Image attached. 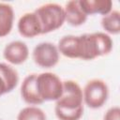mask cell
I'll list each match as a JSON object with an SVG mask.
<instances>
[{"mask_svg": "<svg viewBox=\"0 0 120 120\" xmlns=\"http://www.w3.org/2000/svg\"><path fill=\"white\" fill-rule=\"evenodd\" d=\"M80 59L93 60L107 55L112 50L113 42L105 32H94L80 35Z\"/></svg>", "mask_w": 120, "mask_h": 120, "instance_id": "1", "label": "cell"}, {"mask_svg": "<svg viewBox=\"0 0 120 120\" xmlns=\"http://www.w3.org/2000/svg\"><path fill=\"white\" fill-rule=\"evenodd\" d=\"M34 12L40 22L41 35L57 30L65 22L64 7L57 3L43 4L37 8Z\"/></svg>", "mask_w": 120, "mask_h": 120, "instance_id": "2", "label": "cell"}, {"mask_svg": "<svg viewBox=\"0 0 120 120\" xmlns=\"http://www.w3.org/2000/svg\"><path fill=\"white\" fill-rule=\"evenodd\" d=\"M36 87L43 102L56 101L62 95L63 82L55 73L42 72L37 74Z\"/></svg>", "mask_w": 120, "mask_h": 120, "instance_id": "3", "label": "cell"}, {"mask_svg": "<svg viewBox=\"0 0 120 120\" xmlns=\"http://www.w3.org/2000/svg\"><path fill=\"white\" fill-rule=\"evenodd\" d=\"M109 97V87L101 79H92L82 89L83 102L92 109L102 107Z\"/></svg>", "mask_w": 120, "mask_h": 120, "instance_id": "4", "label": "cell"}, {"mask_svg": "<svg viewBox=\"0 0 120 120\" xmlns=\"http://www.w3.org/2000/svg\"><path fill=\"white\" fill-rule=\"evenodd\" d=\"M82 89L80 84L73 80L63 82V92L55 101V106L66 109H76L83 106Z\"/></svg>", "mask_w": 120, "mask_h": 120, "instance_id": "5", "label": "cell"}, {"mask_svg": "<svg viewBox=\"0 0 120 120\" xmlns=\"http://www.w3.org/2000/svg\"><path fill=\"white\" fill-rule=\"evenodd\" d=\"M59 51L57 46L52 42L44 41L37 44L32 52L34 62L40 68H53L59 62Z\"/></svg>", "mask_w": 120, "mask_h": 120, "instance_id": "6", "label": "cell"}, {"mask_svg": "<svg viewBox=\"0 0 120 120\" xmlns=\"http://www.w3.org/2000/svg\"><path fill=\"white\" fill-rule=\"evenodd\" d=\"M3 56L9 64L21 65L24 63L29 56V49L25 42L22 40H13L8 43L3 51Z\"/></svg>", "mask_w": 120, "mask_h": 120, "instance_id": "7", "label": "cell"}, {"mask_svg": "<svg viewBox=\"0 0 120 120\" xmlns=\"http://www.w3.org/2000/svg\"><path fill=\"white\" fill-rule=\"evenodd\" d=\"M17 28L20 35L23 38H32L41 35L40 22L34 11L23 13L17 22Z\"/></svg>", "mask_w": 120, "mask_h": 120, "instance_id": "8", "label": "cell"}, {"mask_svg": "<svg viewBox=\"0 0 120 120\" xmlns=\"http://www.w3.org/2000/svg\"><path fill=\"white\" fill-rule=\"evenodd\" d=\"M19 82V74L10 65L0 62V97L11 92Z\"/></svg>", "mask_w": 120, "mask_h": 120, "instance_id": "9", "label": "cell"}, {"mask_svg": "<svg viewBox=\"0 0 120 120\" xmlns=\"http://www.w3.org/2000/svg\"><path fill=\"white\" fill-rule=\"evenodd\" d=\"M36 73H31L27 75L22 84H21V97L29 105H39L42 104L43 101L39 98L38 94V90L36 87Z\"/></svg>", "mask_w": 120, "mask_h": 120, "instance_id": "10", "label": "cell"}, {"mask_svg": "<svg viewBox=\"0 0 120 120\" xmlns=\"http://www.w3.org/2000/svg\"><path fill=\"white\" fill-rule=\"evenodd\" d=\"M59 53L68 58H78L80 59V36L67 35L62 37L57 44Z\"/></svg>", "mask_w": 120, "mask_h": 120, "instance_id": "11", "label": "cell"}, {"mask_svg": "<svg viewBox=\"0 0 120 120\" xmlns=\"http://www.w3.org/2000/svg\"><path fill=\"white\" fill-rule=\"evenodd\" d=\"M65 22L71 26H80L87 20V15L82 9L79 0H71L66 3L64 7Z\"/></svg>", "mask_w": 120, "mask_h": 120, "instance_id": "12", "label": "cell"}, {"mask_svg": "<svg viewBox=\"0 0 120 120\" xmlns=\"http://www.w3.org/2000/svg\"><path fill=\"white\" fill-rule=\"evenodd\" d=\"M79 3L87 16L94 14L104 16L112 9V2L111 0H79Z\"/></svg>", "mask_w": 120, "mask_h": 120, "instance_id": "13", "label": "cell"}, {"mask_svg": "<svg viewBox=\"0 0 120 120\" xmlns=\"http://www.w3.org/2000/svg\"><path fill=\"white\" fill-rule=\"evenodd\" d=\"M14 9L11 5L0 2V38L8 36L13 27Z\"/></svg>", "mask_w": 120, "mask_h": 120, "instance_id": "14", "label": "cell"}, {"mask_svg": "<svg viewBox=\"0 0 120 120\" xmlns=\"http://www.w3.org/2000/svg\"><path fill=\"white\" fill-rule=\"evenodd\" d=\"M101 27L106 34L117 35L120 33V12L116 9H112L108 14L102 16Z\"/></svg>", "mask_w": 120, "mask_h": 120, "instance_id": "15", "label": "cell"}, {"mask_svg": "<svg viewBox=\"0 0 120 120\" xmlns=\"http://www.w3.org/2000/svg\"><path fill=\"white\" fill-rule=\"evenodd\" d=\"M17 120H47V116L45 112L39 107L29 105L18 112Z\"/></svg>", "mask_w": 120, "mask_h": 120, "instance_id": "16", "label": "cell"}, {"mask_svg": "<svg viewBox=\"0 0 120 120\" xmlns=\"http://www.w3.org/2000/svg\"><path fill=\"white\" fill-rule=\"evenodd\" d=\"M54 113L59 120H79L83 114V106L76 109H66L54 106Z\"/></svg>", "mask_w": 120, "mask_h": 120, "instance_id": "17", "label": "cell"}, {"mask_svg": "<svg viewBox=\"0 0 120 120\" xmlns=\"http://www.w3.org/2000/svg\"><path fill=\"white\" fill-rule=\"evenodd\" d=\"M103 120H120V108L113 106L108 109L103 116Z\"/></svg>", "mask_w": 120, "mask_h": 120, "instance_id": "18", "label": "cell"}, {"mask_svg": "<svg viewBox=\"0 0 120 120\" xmlns=\"http://www.w3.org/2000/svg\"><path fill=\"white\" fill-rule=\"evenodd\" d=\"M0 120H2V119H0Z\"/></svg>", "mask_w": 120, "mask_h": 120, "instance_id": "19", "label": "cell"}]
</instances>
